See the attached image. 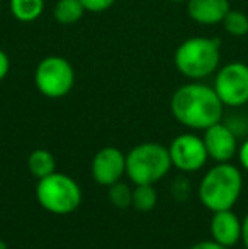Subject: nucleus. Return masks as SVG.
<instances>
[{
    "mask_svg": "<svg viewBox=\"0 0 248 249\" xmlns=\"http://www.w3.org/2000/svg\"><path fill=\"white\" fill-rule=\"evenodd\" d=\"M223 102L212 87L204 83H187L177 89L170 99L173 119L189 129L206 131L221 122Z\"/></svg>",
    "mask_w": 248,
    "mask_h": 249,
    "instance_id": "nucleus-1",
    "label": "nucleus"
},
{
    "mask_svg": "<svg viewBox=\"0 0 248 249\" xmlns=\"http://www.w3.org/2000/svg\"><path fill=\"white\" fill-rule=\"evenodd\" d=\"M243 188V177L231 163H218L202 177L199 200L211 212L233 209Z\"/></svg>",
    "mask_w": 248,
    "mask_h": 249,
    "instance_id": "nucleus-2",
    "label": "nucleus"
},
{
    "mask_svg": "<svg viewBox=\"0 0 248 249\" xmlns=\"http://www.w3.org/2000/svg\"><path fill=\"white\" fill-rule=\"evenodd\" d=\"M221 61V41L218 37H189L173 54L175 68L191 80H202L212 75Z\"/></svg>",
    "mask_w": 248,
    "mask_h": 249,
    "instance_id": "nucleus-3",
    "label": "nucleus"
},
{
    "mask_svg": "<svg viewBox=\"0 0 248 249\" xmlns=\"http://www.w3.org/2000/svg\"><path fill=\"white\" fill-rule=\"evenodd\" d=\"M172 168L169 148L158 142H141L126 154V175L134 185H153Z\"/></svg>",
    "mask_w": 248,
    "mask_h": 249,
    "instance_id": "nucleus-4",
    "label": "nucleus"
},
{
    "mask_svg": "<svg viewBox=\"0 0 248 249\" xmlns=\"http://www.w3.org/2000/svg\"><path fill=\"white\" fill-rule=\"evenodd\" d=\"M36 198L44 210L55 215H68L82 203V190L72 177L63 173H51L41 178L36 187Z\"/></svg>",
    "mask_w": 248,
    "mask_h": 249,
    "instance_id": "nucleus-5",
    "label": "nucleus"
},
{
    "mask_svg": "<svg viewBox=\"0 0 248 249\" xmlns=\"http://www.w3.org/2000/svg\"><path fill=\"white\" fill-rule=\"evenodd\" d=\"M34 83L48 99H63L75 85V70L63 56H46L38 63Z\"/></svg>",
    "mask_w": 248,
    "mask_h": 249,
    "instance_id": "nucleus-6",
    "label": "nucleus"
},
{
    "mask_svg": "<svg viewBox=\"0 0 248 249\" xmlns=\"http://www.w3.org/2000/svg\"><path fill=\"white\" fill-rule=\"evenodd\" d=\"M212 89L226 107H242L248 104V65L233 61L218 68Z\"/></svg>",
    "mask_w": 248,
    "mask_h": 249,
    "instance_id": "nucleus-7",
    "label": "nucleus"
},
{
    "mask_svg": "<svg viewBox=\"0 0 248 249\" xmlns=\"http://www.w3.org/2000/svg\"><path fill=\"white\" fill-rule=\"evenodd\" d=\"M172 166L184 173L199 171L209 160L202 138L195 134H180L169 146Z\"/></svg>",
    "mask_w": 248,
    "mask_h": 249,
    "instance_id": "nucleus-8",
    "label": "nucleus"
},
{
    "mask_svg": "<svg viewBox=\"0 0 248 249\" xmlns=\"http://www.w3.org/2000/svg\"><path fill=\"white\" fill-rule=\"evenodd\" d=\"M126 173V154L114 146L102 148L92 160V177L100 187L121 181Z\"/></svg>",
    "mask_w": 248,
    "mask_h": 249,
    "instance_id": "nucleus-9",
    "label": "nucleus"
},
{
    "mask_svg": "<svg viewBox=\"0 0 248 249\" xmlns=\"http://www.w3.org/2000/svg\"><path fill=\"white\" fill-rule=\"evenodd\" d=\"M202 141L206 144L208 156L214 160L216 163H229L238 153L236 132L228 124H223V122H218V124L206 129Z\"/></svg>",
    "mask_w": 248,
    "mask_h": 249,
    "instance_id": "nucleus-10",
    "label": "nucleus"
},
{
    "mask_svg": "<svg viewBox=\"0 0 248 249\" xmlns=\"http://www.w3.org/2000/svg\"><path fill=\"white\" fill-rule=\"evenodd\" d=\"M209 229H211L212 241L226 248L235 246L238 244V241H242V220L235 212H231V209L212 212Z\"/></svg>",
    "mask_w": 248,
    "mask_h": 249,
    "instance_id": "nucleus-11",
    "label": "nucleus"
},
{
    "mask_svg": "<svg viewBox=\"0 0 248 249\" xmlns=\"http://www.w3.org/2000/svg\"><path fill=\"white\" fill-rule=\"evenodd\" d=\"M229 9V0H187L189 17L202 26L221 24Z\"/></svg>",
    "mask_w": 248,
    "mask_h": 249,
    "instance_id": "nucleus-12",
    "label": "nucleus"
},
{
    "mask_svg": "<svg viewBox=\"0 0 248 249\" xmlns=\"http://www.w3.org/2000/svg\"><path fill=\"white\" fill-rule=\"evenodd\" d=\"M27 168L33 177L41 180L57 171V160L48 149H34L27 158Z\"/></svg>",
    "mask_w": 248,
    "mask_h": 249,
    "instance_id": "nucleus-13",
    "label": "nucleus"
},
{
    "mask_svg": "<svg viewBox=\"0 0 248 249\" xmlns=\"http://www.w3.org/2000/svg\"><path fill=\"white\" fill-rule=\"evenodd\" d=\"M10 12L19 22H34L44 10V0H10Z\"/></svg>",
    "mask_w": 248,
    "mask_h": 249,
    "instance_id": "nucleus-14",
    "label": "nucleus"
},
{
    "mask_svg": "<svg viewBox=\"0 0 248 249\" xmlns=\"http://www.w3.org/2000/svg\"><path fill=\"white\" fill-rule=\"evenodd\" d=\"M85 7L80 0H58L55 5V19L60 24H75L83 17Z\"/></svg>",
    "mask_w": 248,
    "mask_h": 249,
    "instance_id": "nucleus-15",
    "label": "nucleus"
},
{
    "mask_svg": "<svg viewBox=\"0 0 248 249\" xmlns=\"http://www.w3.org/2000/svg\"><path fill=\"white\" fill-rule=\"evenodd\" d=\"M156 200V190L153 185H136L134 190H133V203L138 212H150V210L155 209Z\"/></svg>",
    "mask_w": 248,
    "mask_h": 249,
    "instance_id": "nucleus-16",
    "label": "nucleus"
},
{
    "mask_svg": "<svg viewBox=\"0 0 248 249\" xmlns=\"http://www.w3.org/2000/svg\"><path fill=\"white\" fill-rule=\"evenodd\" d=\"M223 27L229 36L242 37L248 34V16L242 10H233L229 9V12L223 19Z\"/></svg>",
    "mask_w": 248,
    "mask_h": 249,
    "instance_id": "nucleus-17",
    "label": "nucleus"
},
{
    "mask_svg": "<svg viewBox=\"0 0 248 249\" xmlns=\"http://www.w3.org/2000/svg\"><path fill=\"white\" fill-rule=\"evenodd\" d=\"M109 200L117 209H128L133 203V188L123 181H117L109 187Z\"/></svg>",
    "mask_w": 248,
    "mask_h": 249,
    "instance_id": "nucleus-18",
    "label": "nucleus"
},
{
    "mask_svg": "<svg viewBox=\"0 0 248 249\" xmlns=\"http://www.w3.org/2000/svg\"><path fill=\"white\" fill-rule=\"evenodd\" d=\"M80 2L89 12H104V10L111 9L116 0H80Z\"/></svg>",
    "mask_w": 248,
    "mask_h": 249,
    "instance_id": "nucleus-19",
    "label": "nucleus"
},
{
    "mask_svg": "<svg viewBox=\"0 0 248 249\" xmlns=\"http://www.w3.org/2000/svg\"><path fill=\"white\" fill-rule=\"evenodd\" d=\"M9 70H10V59L7 56L5 51L0 50V82L9 75Z\"/></svg>",
    "mask_w": 248,
    "mask_h": 249,
    "instance_id": "nucleus-20",
    "label": "nucleus"
},
{
    "mask_svg": "<svg viewBox=\"0 0 248 249\" xmlns=\"http://www.w3.org/2000/svg\"><path fill=\"white\" fill-rule=\"evenodd\" d=\"M191 249H229V248L223 246V244L216 243V241H201V243L194 244Z\"/></svg>",
    "mask_w": 248,
    "mask_h": 249,
    "instance_id": "nucleus-21",
    "label": "nucleus"
},
{
    "mask_svg": "<svg viewBox=\"0 0 248 249\" xmlns=\"http://www.w3.org/2000/svg\"><path fill=\"white\" fill-rule=\"evenodd\" d=\"M238 158H240V163H242V166L248 171V139H247L245 142H243L242 146H240Z\"/></svg>",
    "mask_w": 248,
    "mask_h": 249,
    "instance_id": "nucleus-22",
    "label": "nucleus"
},
{
    "mask_svg": "<svg viewBox=\"0 0 248 249\" xmlns=\"http://www.w3.org/2000/svg\"><path fill=\"white\" fill-rule=\"evenodd\" d=\"M242 241L245 249H248V213L245 215V219L242 220Z\"/></svg>",
    "mask_w": 248,
    "mask_h": 249,
    "instance_id": "nucleus-23",
    "label": "nucleus"
},
{
    "mask_svg": "<svg viewBox=\"0 0 248 249\" xmlns=\"http://www.w3.org/2000/svg\"><path fill=\"white\" fill-rule=\"evenodd\" d=\"M0 249H7V244H5V243H3V241H2V239H0Z\"/></svg>",
    "mask_w": 248,
    "mask_h": 249,
    "instance_id": "nucleus-24",
    "label": "nucleus"
},
{
    "mask_svg": "<svg viewBox=\"0 0 248 249\" xmlns=\"http://www.w3.org/2000/svg\"><path fill=\"white\" fill-rule=\"evenodd\" d=\"M172 2H187V0H172Z\"/></svg>",
    "mask_w": 248,
    "mask_h": 249,
    "instance_id": "nucleus-25",
    "label": "nucleus"
}]
</instances>
